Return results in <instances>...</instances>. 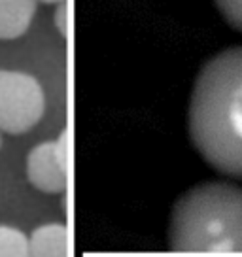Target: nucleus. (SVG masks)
Returning <instances> with one entry per match:
<instances>
[{
  "label": "nucleus",
  "mask_w": 242,
  "mask_h": 257,
  "mask_svg": "<svg viewBox=\"0 0 242 257\" xmlns=\"http://www.w3.org/2000/svg\"><path fill=\"white\" fill-rule=\"evenodd\" d=\"M187 133L212 169L242 180V46L201 66L187 110Z\"/></svg>",
  "instance_id": "1"
},
{
  "label": "nucleus",
  "mask_w": 242,
  "mask_h": 257,
  "mask_svg": "<svg viewBox=\"0 0 242 257\" xmlns=\"http://www.w3.org/2000/svg\"><path fill=\"white\" fill-rule=\"evenodd\" d=\"M167 240L182 253H242V187L202 182L187 189L172 206Z\"/></svg>",
  "instance_id": "2"
},
{
  "label": "nucleus",
  "mask_w": 242,
  "mask_h": 257,
  "mask_svg": "<svg viewBox=\"0 0 242 257\" xmlns=\"http://www.w3.org/2000/svg\"><path fill=\"white\" fill-rule=\"evenodd\" d=\"M46 112V93L33 74L0 70V131L25 135L40 123Z\"/></svg>",
  "instance_id": "3"
},
{
  "label": "nucleus",
  "mask_w": 242,
  "mask_h": 257,
  "mask_svg": "<svg viewBox=\"0 0 242 257\" xmlns=\"http://www.w3.org/2000/svg\"><path fill=\"white\" fill-rule=\"evenodd\" d=\"M27 178L38 191L59 195L68 185V131L34 146L27 155Z\"/></svg>",
  "instance_id": "4"
},
{
  "label": "nucleus",
  "mask_w": 242,
  "mask_h": 257,
  "mask_svg": "<svg viewBox=\"0 0 242 257\" xmlns=\"http://www.w3.org/2000/svg\"><path fill=\"white\" fill-rule=\"evenodd\" d=\"M36 0H0V40L21 38L36 16Z\"/></svg>",
  "instance_id": "5"
},
{
  "label": "nucleus",
  "mask_w": 242,
  "mask_h": 257,
  "mask_svg": "<svg viewBox=\"0 0 242 257\" xmlns=\"http://www.w3.org/2000/svg\"><path fill=\"white\" fill-rule=\"evenodd\" d=\"M31 257H68V229L63 223L36 227L29 236Z\"/></svg>",
  "instance_id": "6"
},
{
  "label": "nucleus",
  "mask_w": 242,
  "mask_h": 257,
  "mask_svg": "<svg viewBox=\"0 0 242 257\" xmlns=\"http://www.w3.org/2000/svg\"><path fill=\"white\" fill-rule=\"evenodd\" d=\"M0 257H31L29 236L12 225H0Z\"/></svg>",
  "instance_id": "7"
},
{
  "label": "nucleus",
  "mask_w": 242,
  "mask_h": 257,
  "mask_svg": "<svg viewBox=\"0 0 242 257\" xmlns=\"http://www.w3.org/2000/svg\"><path fill=\"white\" fill-rule=\"evenodd\" d=\"M223 21L234 31L242 32V0H214Z\"/></svg>",
  "instance_id": "8"
},
{
  "label": "nucleus",
  "mask_w": 242,
  "mask_h": 257,
  "mask_svg": "<svg viewBox=\"0 0 242 257\" xmlns=\"http://www.w3.org/2000/svg\"><path fill=\"white\" fill-rule=\"evenodd\" d=\"M70 8H68V2H61L55 6V14H53V21H55L57 32L66 38L68 36V31H70Z\"/></svg>",
  "instance_id": "9"
},
{
  "label": "nucleus",
  "mask_w": 242,
  "mask_h": 257,
  "mask_svg": "<svg viewBox=\"0 0 242 257\" xmlns=\"http://www.w3.org/2000/svg\"><path fill=\"white\" fill-rule=\"evenodd\" d=\"M38 4H61V2H65V0H36Z\"/></svg>",
  "instance_id": "10"
},
{
  "label": "nucleus",
  "mask_w": 242,
  "mask_h": 257,
  "mask_svg": "<svg viewBox=\"0 0 242 257\" xmlns=\"http://www.w3.org/2000/svg\"><path fill=\"white\" fill-rule=\"evenodd\" d=\"M0 150H2V131H0Z\"/></svg>",
  "instance_id": "11"
}]
</instances>
